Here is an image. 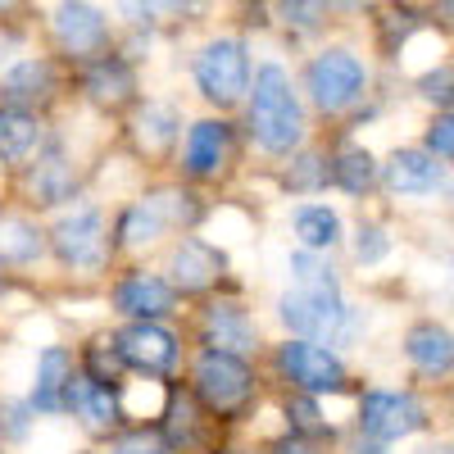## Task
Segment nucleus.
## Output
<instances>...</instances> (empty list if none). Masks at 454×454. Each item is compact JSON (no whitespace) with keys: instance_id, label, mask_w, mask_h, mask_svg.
Instances as JSON below:
<instances>
[{"instance_id":"obj_1","label":"nucleus","mask_w":454,"mask_h":454,"mask_svg":"<svg viewBox=\"0 0 454 454\" xmlns=\"http://www.w3.org/2000/svg\"><path fill=\"white\" fill-rule=\"evenodd\" d=\"M278 309L295 336H309V340L350 346L364 327V314L340 300V286H336L332 269L318 259V250L291 254V291L278 300Z\"/></svg>"},{"instance_id":"obj_2","label":"nucleus","mask_w":454,"mask_h":454,"mask_svg":"<svg viewBox=\"0 0 454 454\" xmlns=\"http://www.w3.org/2000/svg\"><path fill=\"white\" fill-rule=\"evenodd\" d=\"M250 132L269 155H286L305 137L300 119V100L291 91V78L282 64H263L254 73V96H250Z\"/></svg>"},{"instance_id":"obj_3","label":"nucleus","mask_w":454,"mask_h":454,"mask_svg":"<svg viewBox=\"0 0 454 454\" xmlns=\"http://www.w3.org/2000/svg\"><path fill=\"white\" fill-rule=\"evenodd\" d=\"M196 395L205 400L209 413H241L254 395V377L241 364V355L209 350L196 364Z\"/></svg>"},{"instance_id":"obj_4","label":"nucleus","mask_w":454,"mask_h":454,"mask_svg":"<svg viewBox=\"0 0 454 454\" xmlns=\"http://www.w3.org/2000/svg\"><path fill=\"white\" fill-rule=\"evenodd\" d=\"M196 87L209 105L227 109L250 91V59L241 42H209L196 59Z\"/></svg>"},{"instance_id":"obj_5","label":"nucleus","mask_w":454,"mask_h":454,"mask_svg":"<svg viewBox=\"0 0 454 454\" xmlns=\"http://www.w3.org/2000/svg\"><path fill=\"white\" fill-rule=\"evenodd\" d=\"M305 82H309V96H314L318 109L340 114V109H350V105L364 96L368 68H364L359 55H350V51H323V55L309 64Z\"/></svg>"},{"instance_id":"obj_6","label":"nucleus","mask_w":454,"mask_h":454,"mask_svg":"<svg viewBox=\"0 0 454 454\" xmlns=\"http://www.w3.org/2000/svg\"><path fill=\"white\" fill-rule=\"evenodd\" d=\"M278 368L286 372V382H295L300 391H309V395H336L340 387H346V368H340V359L332 350H323L318 340H309V336L286 340L282 355H278Z\"/></svg>"},{"instance_id":"obj_7","label":"nucleus","mask_w":454,"mask_h":454,"mask_svg":"<svg viewBox=\"0 0 454 454\" xmlns=\"http://www.w3.org/2000/svg\"><path fill=\"white\" fill-rule=\"evenodd\" d=\"M427 423L423 404L409 391H364L359 400V432L372 441H400Z\"/></svg>"},{"instance_id":"obj_8","label":"nucleus","mask_w":454,"mask_h":454,"mask_svg":"<svg viewBox=\"0 0 454 454\" xmlns=\"http://www.w3.org/2000/svg\"><path fill=\"white\" fill-rule=\"evenodd\" d=\"M51 241H55V254L68 263V269L96 273L105 263V218H100V209L82 205V209L64 214L59 227L51 232Z\"/></svg>"},{"instance_id":"obj_9","label":"nucleus","mask_w":454,"mask_h":454,"mask_svg":"<svg viewBox=\"0 0 454 454\" xmlns=\"http://www.w3.org/2000/svg\"><path fill=\"white\" fill-rule=\"evenodd\" d=\"M114 340H119L123 359L141 372H173V364H177V336L168 327H160L155 318H137Z\"/></svg>"},{"instance_id":"obj_10","label":"nucleus","mask_w":454,"mask_h":454,"mask_svg":"<svg viewBox=\"0 0 454 454\" xmlns=\"http://www.w3.org/2000/svg\"><path fill=\"white\" fill-rule=\"evenodd\" d=\"M55 27V42L68 51V55H100L105 42H109V23L96 5H87V0H64V5L55 10L51 19Z\"/></svg>"},{"instance_id":"obj_11","label":"nucleus","mask_w":454,"mask_h":454,"mask_svg":"<svg viewBox=\"0 0 454 454\" xmlns=\"http://www.w3.org/2000/svg\"><path fill=\"white\" fill-rule=\"evenodd\" d=\"M382 182L391 196H432L445 186V164H436L432 150H395Z\"/></svg>"},{"instance_id":"obj_12","label":"nucleus","mask_w":454,"mask_h":454,"mask_svg":"<svg viewBox=\"0 0 454 454\" xmlns=\"http://www.w3.org/2000/svg\"><path fill=\"white\" fill-rule=\"evenodd\" d=\"M404 359L423 377L454 372V332H445L441 323H413L404 336Z\"/></svg>"},{"instance_id":"obj_13","label":"nucleus","mask_w":454,"mask_h":454,"mask_svg":"<svg viewBox=\"0 0 454 454\" xmlns=\"http://www.w3.org/2000/svg\"><path fill=\"white\" fill-rule=\"evenodd\" d=\"M205 346L209 350H227V355H246L254 350V323L241 305H227V300H218V305L205 309Z\"/></svg>"},{"instance_id":"obj_14","label":"nucleus","mask_w":454,"mask_h":454,"mask_svg":"<svg viewBox=\"0 0 454 454\" xmlns=\"http://www.w3.org/2000/svg\"><path fill=\"white\" fill-rule=\"evenodd\" d=\"M173 196H150V200H141V205H132L123 218H119V241L123 246H145V241H155L164 227H168V218H196V209L192 205H168Z\"/></svg>"},{"instance_id":"obj_15","label":"nucleus","mask_w":454,"mask_h":454,"mask_svg":"<svg viewBox=\"0 0 454 454\" xmlns=\"http://www.w3.org/2000/svg\"><path fill=\"white\" fill-rule=\"evenodd\" d=\"M114 305L128 318H164L173 309V286L155 273H132L114 286Z\"/></svg>"},{"instance_id":"obj_16","label":"nucleus","mask_w":454,"mask_h":454,"mask_svg":"<svg viewBox=\"0 0 454 454\" xmlns=\"http://www.w3.org/2000/svg\"><path fill=\"white\" fill-rule=\"evenodd\" d=\"M227 145H232V132L218 119H200L192 132H186V145H182V168L192 177H214L227 160Z\"/></svg>"},{"instance_id":"obj_17","label":"nucleus","mask_w":454,"mask_h":454,"mask_svg":"<svg viewBox=\"0 0 454 454\" xmlns=\"http://www.w3.org/2000/svg\"><path fill=\"white\" fill-rule=\"evenodd\" d=\"M223 254L218 250H209L205 241H196V237H182V246L173 250V286L177 291H209L214 282H218V273H223Z\"/></svg>"},{"instance_id":"obj_18","label":"nucleus","mask_w":454,"mask_h":454,"mask_svg":"<svg viewBox=\"0 0 454 454\" xmlns=\"http://www.w3.org/2000/svg\"><path fill=\"white\" fill-rule=\"evenodd\" d=\"M42 150V123L36 114H27L23 105H5L0 109V164L19 168Z\"/></svg>"},{"instance_id":"obj_19","label":"nucleus","mask_w":454,"mask_h":454,"mask_svg":"<svg viewBox=\"0 0 454 454\" xmlns=\"http://www.w3.org/2000/svg\"><path fill=\"white\" fill-rule=\"evenodd\" d=\"M68 409L91 427V432H109L119 423V400H114L109 382H96L91 372H78L68 382Z\"/></svg>"},{"instance_id":"obj_20","label":"nucleus","mask_w":454,"mask_h":454,"mask_svg":"<svg viewBox=\"0 0 454 454\" xmlns=\"http://www.w3.org/2000/svg\"><path fill=\"white\" fill-rule=\"evenodd\" d=\"M68 382H73V359H68V350L51 346V350L42 355V364H36L32 409H42V413H59V409H68Z\"/></svg>"},{"instance_id":"obj_21","label":"nucleus","mask_w":454,"mask_h":454,"mask_svg":"<svg viewBox=\"0 0 454 454\" xmlns=\"http://www.w3.org/2000/svg\"><path fill=\"white\" fill-rule=\"evenodd\" d=\"M55 87V73L46 59H23L14 64L5 78H0V96H5L10 105H27V100H46Z\"/></svg>"},{"instance_id":"obj_22","label":"nucleus","mask_w":454,"mask_h":454,"mask_svg":"<svg viewBox=\"0 0 454 454\" xmlns=\"http://www.w3.org/2000/svg\"><path fill=\"white\" fill-rule=\"evenodd\" d=\"M87 91H91V100H96V105H123V100L137 91L132 68H128L119 55L96 59V64L87 68Z\"/></svg>"},{"instance_id":"obj_23","label":"nucleus","mask_w":454,"mask_h":454,"mask_svg":"<svg viewBox=\"0 0 454 454\" xmlns=\"http://www.w3.org/2000/svg\"><path fill=\"white\" fill-rule=\"evenodd\" d=\"M73 192V164L64 160V150H46L32 168V196L42 205H59Z\"/></svg>"},{"instance_id":"obj_24","label":"nucleus","mask_w":454,"mask_h":454,"mask_svg":"<svg viewBox=\"0 0 454 454\" xmlns=\"http://www.w3.org/2000/svg\"><path fill=\"white\" fill-rule=\"evenodd\" d=\"M295 237L305 241V250H332L340 241V218L327 205H305L295 209Z\"/></svg>"},{"instance_id":"obj_25","label":"nucleus","mask_w":454,"mask_h":454,"mask_svg":"<svg viewBox=\"0 0 454 454\" xmlns=\"http://www.w3.org/2000/svg\"><path fill=\"white\" fill-rule=\"evenodd\" d=\"M42 254V232L27 218H0V263H32Z\"/></svg>"},{"instance_id":"obj_26","label":"nucleus","mask_w":454,"mask_h":454,"mask_svg":"<svg viewBox=\"0 0 454 454\" xmlns=\"http://www.w3.org/2000/svg\"><path fill=\"white\" fill-rule=\"evenodd\" d=\"M332 177L346 186L350 196H364L368 186L377 182V164H372V155L368 150H346V155H340L336 164H332Z\"/></svg>"},{"instance_id":"obj_27","label":"nucleus","mask_w":454,"mask_h":454,"mask_svg":"<svg viewBox=\"0 0 454 454\" xmlns=\"http://www.w3.org/2000/svg\"><path fill=\"white\" fill-rule=\"evenodd\" d=\"M173 132H177V114H173L168 105H145V114L137 119L141 145H145V150H164V145L173 141Z\"/></svg>"},{"instance_id":"obj_28","label":"nucleus","mask_w":454,"mask_h":454,"mask_svg":"<svg viewBox=\"0 0 454 454\" xmlns=\"http://www.w3.org/2000/svg\"><path fill=\"white\" fill-rule=\"evenodd\" d=\"M128 368L123 350H119V340H96V346L87 350V372L96 377V382H119V372Z\"/></svg>"},{"instance_id":"obj_29","label":"nucleus","mask_w":454,"mask_h":454,"mask_svg":"<svg viewBox=\"0 0 454 454\" xmlns=\"http://www.w3.org/2000/svg\"><path fill=\"white\" fill-rule=\"evenodd\" d=\"M419 91H423V100H432L441 109H454V64H441V68L423 73Z\"/></svg>"},{"instance_id":"obj_30","label":"nucleus","mask_w":454,"mask_h":454,"mask_svg":"<svg viewBox=\"0 0 454 454\" xmlns=\"http://www.w3.org/2000/svg\"><path fill=\"white\" fill-rule=\"evenodd\" d=\"M286 419H291V427H295L300 436H323V432H327V423H318V404H314L309 391H300V395L286 404Z\"/></svg>"},{"instance_id":"obj_31","label":"nucleus","mask_w":454,"mask_h":454,"mask_svg":"<svg viewBox=\"0 0 454 454\" xmlns=\"http://www.w3.org/2000/svg\"><path fill=\"white\" fill-rule=\"evenodd\" d=\"M173 445H168V436H160V432H128V436H119L105 454H168Z\"/></svg>"},{"instance_id":"obj_32","label":"nucleus","mask_w":454,"mask_h":454,"mask_svg":"<svg viewBox=\"0 0 454 454\" xmlns=\"http://www.w3.org/2000/svg\"><path fill=\"white\" fill-rule=\"evenodd\" d=\"M427 150L436 160H450L454 164V109H441L436 119L427 123Z\"/></svg>"},{"instance_id":"obj_33","label":"nucleus","mask_w":454,"mask_h":454,"mask_svg":"<svg viewBox=\"0 0 454 454\" xmlns=\"http://www.w3.org/2000/svg\"><path fill=\"white\" fill-rule=\"evenodd\" d=\"M327 173H332V168H327L318 155H305V160H295V164H291L286 186H291V192H314V186L327 182Z\"/></svg>"},{"instance_id":"obj_34","label":"nucleus","mask_w":454,"mask_h":454,"mask_svg":"<svg viewBox=\"0 0 454 454\" xmlns=\"http://www.w3.org/2000/svg\"><path fill=\"white\" fill-rule=\"evenodd\" d=\"M182 5L186 0H119L123 19H132V23H150V19H160L168 10H182Z\"/></svg>"},{"instance_id":"obj_35","label":"nucleus","mask_w":454,"mask_h":454,"mask_svg":"<svg viewBox=\"0 0 454 454\" xmlns=\"http://www.w3.org/2000/svg\"><path fill=\"white\" fill-rule=\"evenodd\" d=\"M387 250H391V241H387L382 227H364L359 241H355V259H359V263H377V259H387Z\"/></svg>"},{"instance_id":"obj_36","label":"nucleus","mask_w":454,"mask_h":454,"mask_svg":"<svg viewBox=\"0 0 454 454\" xmlns=\"http://www.w3.org/2000/svg\"><path fill=\"white\" fill-rule=\"evenodd\" d=\"M273 454H309V450H305V441H295V436H291V441H282Z\"/></svg>"},{"instance_id":"obj_37","label":"nucleus","mask_w":454,"mask_h":454,"mask_svg":"<svg viewBox=\"0 0 454 454\" xmlns=\"http://www.w3.org/2000/svg\"><path fill=\"white\" fill-rule=\"evenodd\" d=\"M23 413H27V409H23V404H19V409H10V432H14V436H19V432H23Z\"/></svg>"},{"instance_id":"obj_38","label":"nucleus","mask_w":454,"mask_h":454,"mask_svg":"<svg viewBox=\"0 0 454 454\" xmlns=\"http://www.w3.org/2000/svg\"><path fill=\"white\" fill-rule=\"evenodd\" d=\"M5 5H14V0H0V10H5Z\"/></svg>"}]
</instances>
